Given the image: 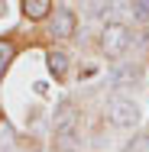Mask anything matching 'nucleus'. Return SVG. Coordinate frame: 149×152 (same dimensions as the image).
<instances>
[{
	"label": "nucleus",
	"mask_w": 149,
	"mask_h": 152,
	"mask_svg": "<svg viewBox=\"0 0 149 152\" xmlns=\"http://www.w3.org/2000/svg\"><path fill=\"white\" fill-rule=\"evenodd\" d=\"M55 149H78V110L71 100L55 110Z\"/></svg>",
	"instance_id": "f257e3e1"
},
{
	"label": "nucleus",
	"mask_w": 149,
	"mask_h": 152,
	"mask_svg": "<svg viewBox=\"0 0 149 152\" xmlns=\"http://www.w3.org/2000/svg\"><path fill=\"white\" fill-rule=\"evenodd\" d=\"M107 120L117 129H133V126H139L143 113H139V107L130 97H110L107 100Z\"/></svg>",
	"instance_id": "f03ea898"
},
{
	"label": "nucleus",
	"mask_w": 149,
	"mask_h": 152,
	"mask_svg": "<svg viewBox=\"0 0 149 152\" xmlns=\"http://www.w3.org/2000/svg\"><path fill=\"white\" fill-rule=\"evenodd\" d=\"M130 42H133V36H130V26H123V23H107L101 32V49L107 58H120L130 49Z\"/></svg>",
	"instance_id": "7ed1b4c3"
},
{
	"label": "nucleus",
	"mask_w": 149,
	"mask_h": 152,
	"mask_svg": "<svg viewBox=\"0 0 149 152\" xmlns=\"http://www.w3.org/2000/svg\"><path fill=\"white\" fill-rule=\"evenodd\" d=\"M49 32H52V39H75L78 16H75L71 10H55V13H52V23H49Z\"/></svg>",
	"instance_id": "20e7f679"
},
{
	"label": "nucleus",
	"mask_w": 149,
	"mask_h": 152,
	"mask_svg": "<svg viewBox=\"0 0 149 152\" xmlns=\"http://www.w3.org/2000/svg\"><path fill=\"white\" fill-rule=\"evenodd\" d=\"M23 13L32 23H42L52 16V0H23Z\"/></svg>",
	"instance_id": "39448f33"
},
{
	"label": "nucleus",
	"mask_w": 149,
	"mask_h": 152,
	"mask_svg": "<svg viewBox=\"0 0 149 152\" xmlns=\"http://www.w3.org/2000/svg\"><path fill=\"white\" fill-rule=\"evenodd\" d=\"M46 65H49V71H52L59 81L68 75V55H65V52H55V49H52V52L46 55Z\"/></svg>",
	"instance_id": "423d86ee"
},
{
	"label": "nucleus",
	"mask_w": 149,
	"mask_h": 152,
	"mask_svg": "<svg viewBox=\"0 0 149 152\" xmlns=\"http://www.w3.org/2000/svg\"><path fill=\"white\" fill-rule=\"evenodd\" d=\"M130 10L139 23H149V0H130Z\"/></svg>",
	"instance_id": "0eeeda50"
},
{
	"label": "nucleus",
	"mask_w": 149,
	"mask_h": 152,
	"mask_svg": "<svg viewBox=\"0 0 149 152\" xmlns=\"http://www.w3.org/2000/svg\"><path fill=\"white\" fill-rule=\"evenodd\" d=\"M13 55H16V49H13V42H7V39H0V71L13 61Z\"/></svg>",
	"instance_id": "6e6552de"
},
{
	"label": "nucleus",
	"mask_w": 149,
	"mask_h": 152,
	"mask_svg": "<svg viewBox=\"0 0 149 152\" xmlns=\"http://www.w3.org/2000/svg\"><path fill=\"white\" fill-rule=\"evenodd\" d=\"M0 142H3V146H10V142H13V129H10L7 123H0Z\"/></svg>",
	"instance_id": "1a4fd4ad"
}]
</instances>
